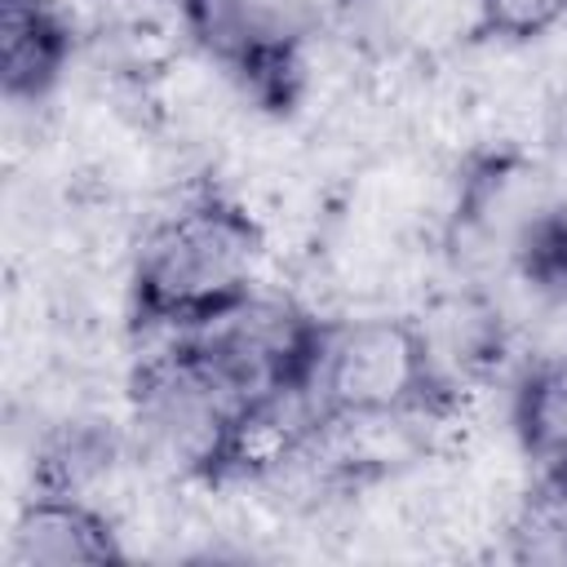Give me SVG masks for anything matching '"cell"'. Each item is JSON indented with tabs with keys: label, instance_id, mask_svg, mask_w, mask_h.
<instances>
[{
	"label": "cell",
	"instance_id": "cell-1",
	"mask_svg": "<svg viewBox=\"0 0 567 567\" xmlns=\"http://www.w3.org/2000/svg\"><path fill=\"white\" fill-rule=\"evenodd\" d=\"M261 261V221L204 182L142 230L128 266V328L142 337L190 332L248 301Z\"/></svg>",
	"mask_w": 567,
	"mask_h": 567
},
{
	"label": "cell",
	"instance_id": "cell-2",
	"mask_svg": "<svg viewBox=\"0 0 567 567\" xmlns=\"http://www.w3.org/2000/svg\"><path fill=\"white\" fill-rule=\"evenodd\" d=\"M443 394V359L416 319L368 315L328 323L310 377V403L323 425L403 421L416 412H434Z\"/></svg>",
	"mask_w": 567,
	"mask_h": 567
},
{
	"label": "cell",
	"instance_id": "cell-8",
	"mask_svg": "<svg viewBox=\"0 0 567 567\" xmlns=\"http://www.w3.org/2000/svg\"><path fill=\"white\" fill-rule=\"evenodd\" d=\"M509 266L549 306H567V204L545 199L536 204L509 239Z\"/></svg>",
	"mask_w": 567,
	"mask_h": 567
},
{
	"label": "cell",
	"instance_id": "cell-9",
	"mask_svg": "<svg viewBox=\"0 0 567 567\" xmlns=\"http://www.w3.org/2000/svg\"><path fill=\"white\" fill-rule=\"evenodd\" d=\"M509 558L567 567V474H536L509 518Z\"/></svg>",
	"mask_w": 567,
	"mask_h": 567
},
{
	"label": "cell",
	"instance_id": "cell-10",
	"mask_svg": "<svg viewBox=\"0 0 567 567\" xmlns=\"http://www.w3.org/2000/svg\"><path fill=\"white\" fill-rule=\"evenodd\" d=\"M567 22V0H474V35L487 44H532Z\"/></svg>",
	"mask_w": 567,
	"mask_h": 567
},
{
	"label": "cell",
	"instance_id": "cell-5",
	"mask_svg": "<svg viewBox=\"0 0 567 567\" xmlns=\"http://www.w3.org/2000/svg\"><path fill=\"white\" fill-rule=\"evenodd\" d=\"M124 545L106 509L84 492L31 487L9 532L13 567H71V563H124Z\"/></svg>",
	"mask_w": 567,
	"mask_h": 567
},
{
	"label": "cell",
	"instance_id": "cell-7",
	"mask_svg": "<svg viewBox=\"0 0 567 567\" xmlns=\"http://www.w3.org/2000/svg\"><path fill=\"white\" fill-rule=\"evenodd\" d=\"M509 430L536 474H567V354L532 359L509 390Z\"/></svg>",
	"mask_w": 567,
	"mask_h": 567
},
{
	"label": "cell",
	"instance_id": "cell-4",
	"mask_svg": "<svg viewBox=\"0 0 567 567\" xmlns=\"http://www.w3.org/2000/svg\"><path fill=\"white\" fill-rule=\"evenodd\" d=\"M190 44L261 115H292L306 97V35L275 0H177Z\"/></svg>",
	"mask_w": 567,
	"mask_h": 567
},
{
	"label": "cell",
	"instance_id": "cell-3",
	"mask_svg": "<svg viewBox=\"0 0 567 567\" xmlns=\"http://www.w3.org/2000/svg\"><path fill=\"white\" fill-rule=\"evenodd\" d=\"M323 337L328 319H315L288 297L261 292L190 332H173V341L217 381V390L235 408L279 394H306Z\"/></svg>",
	"mask_w": 567,
	"mask_h": 567
},
{
	"label": "cell",
	"instance_id": "cell-6",
	"mask_svg": "<svg viewBox=\"0 0 567 567\" xmlns=\"http://www.w3.org/2000/svg\"><path fill=\"white\" fill-rule=\"evenodd\" d=\"M75 35L53 0H0V93L13 106L44 102L71 62Z\"/></svg>",
	"mask_w": 567,
	"mask_h": 567
}]
</instances>
